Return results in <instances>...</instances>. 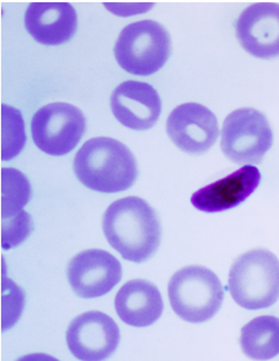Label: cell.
<instances>
[{"label":"cell","instance_id":"cell-1","mask_svg":"<svg viewBox=\"0 0 279 361\" xmlns=\"http://www.w3.org/2000/svg\"><path fill=\"white\" fill-rule=\"evenodd\" d=\"M102 227L108 244L133 263L150 259L161 243L158 214L140 197H125L112 202L103 216Z\"/></svg>","mask_w":279,"mask_h":361},{"label":"cell","instance_id":"cell-2","mask_svg":"<svg viewBox=\"0 0 279 361\" xmlns=\"http://www.w3.org/2000/svg\"><path fill=\"white\" fill-rule=\"evenodd\" d=\"M73 169L84 186L104 194L124 192L139 176L135 154L125 145L108 137L86 141L74 158Z\"/></svg>","mask_w":279,"mask_h":361},{"label":"cell","instance_id":"cell-3","mask_svg":"<svg viewBox=\"0 0 279 361\" xmlns=\"http://www.w3.org/2000/svg\"><path fill=\"white\" fill-rule=\"evenodd\" d=\"M228 290L239 307L261 310L279 300V259L266 248L246 252L231 265Z\"/></svg>","mask_w":279,"mask_h":361},{"label":"cell","instance_id":"cell-4","mask_svg":"<svg viewBox=\"0 0 279 361\" xmlns=\"http://www.w3.org/2000/svg\"><path fill=\"white\" fill-rule=\"evenodd\" d=\"M168 295L179 318L190 324H204L221 310L225 291L219 278L208 267L190 265L172 275Z\"/></svg>","mask_w":279,"mask_h":361},{"label":"cell","instance_id":"cell-5","mask_svg":"<svg viewBox=\"0 0 279 361\" xmlns=\"http://www.w3.org/2000/svg\"><path fill=\"white\" fill-rule=\"evenodd\" d=\"M171 54V37L163 25L145 19L123 28L114 46L116 62L128 73L149 76L163 68Z\"/></svg>","mask_w":279,"mask_h":361},{"label":"cell","instance_id":"cell-6","mask_svg":"<svg viewBox=\"0 0 279 361\" xmlns=\"http://www.w3.org/2000/svg\"><path fill=\"white\" fill-rule=\"evenodd\" d=\"M273 141L274 135L268 120L256 109H238L223 121L221 150L235 164H261Z\"/></svg>","mask_w":279,"mask_h":361},{"label":"cell","instance_id":"cell-7","mask_svg":"<svg viewBox=\"0 0 279 361\" xmlns=\"http://www.w3.org/2000/svg\"><path fill=\"white\" fill-rule=\"evenodd\" d=\"M85 130L83 112L68 103H51L32 116V140L49 156L70 154L81 141Z\"/></svg>","mask_w":279,"mask_h":361},{"label":"cell","instance_id":"cell-8","mask_svg":"<svg viewBox=\"0 0 279 361\" xmlns=\"http://www.w3.org/2000/svg\"><path fill=\"white\" fill-rule=\"evenodd\" d=\"M116 321L101 311H89L76 317L68 326L66 343L70 353L80 360H104L120 343Z\"/></svg>","mask_w":279,"mask_h":361},{"label":"cell","instance_id":"cell-9","mask_svg":"<svg viewBox=\"0 0 279 361\" xmlns=\"http://www.w3.org/2000/svg\"><path fill=\"white\" fill-rule=\"evenodd\" d=\"M121 279V263L104 250L81 252L68 265V283L82 299L103 297L112 291Z\"/></svg>","mask_w":279,"mask_h":361},{"label":"cell","instance_id":"cell-10","mask_svg":"<svg viewBox=\"0 0 279 361\" xmlns=\"http://www.w3.org/2000/svg\"><path fill=\"white\" fill-rule=\"evenodd\" d=\"M167 133L175 146L188 154H204L219 135L218 120L209 109L199 103H185L168 116Z\"/></svg>","mask_w":279,"mask_h":361},{"label":"cell","instance_id":"cell-11","mask_svg":"<svg viewBox=\"0 0 279 361\" xmlns=\"http://www.w3.org/2000/svg\"><path fill=\"white\" fill-rule=\"evenodd\" d=\"M239 43L252 56L271 60L279 56V5L257 3L242 11L236 23Z\"/></svg>","mask_w":279,"mask_h":361},{"label":"cell","instance_id":"cell-12","mask_svg":"<svg viewBox=\"0 0 279 361\" xmlns=\"http://www.w3.org/2000/svg\"><path fill=\"white\" fill-rule=\"evenodd\" d=\"M111 109L122 126L144 131L156 126L161 116L162 102L158 92L150 84L126 81L113 92Z\"/></svg>","mask_w":279,"mask_h":361},{"label":"cell","instance_id":"cell-13","mask_svg":"<svg viewBox=\"0 0 279 361\" xmlns=\"http://www.w3.org/2000/svg\"><path fill=\"white\" fill-rule=\"evenodd\" d=\"M261 181V173L258 168L244 166L225 178L199 189L191 196V204L204 213L229 211L254 194Z\"/></svg>","mask_w":279,"mask_h":361},{"label":"cell","instance_id":"cell-14","mask_svg":"<svg viewBox=\"0 0 279 361\" xmlns=\"http://www.w3.org/2000/svg\"><path fill=\"white\" fill-rule=\"evenodd\" d=\"M25 27L39 44L62 45L75 34L78 15L68 3H32L25 14Z\"/></svg>","mask_w":279,"mask_h":361},{"label":"cell","instance_id":"cell-15","mask_svg":"<svg viewBox=\"0 0 279 361\" xmlns=\"http://www.w3.org/2000/svg\"><path fill=\"white\" fill-rule=\"evenodd\" d=\"M116 311L124 324L137 328L151 326L163 312V299L150 281L137 279L126 282L116 293Z\"/></svg>","mask_w":279,"mask_h":361},{"label":"cell","instance_id":"cell-16","mask_svg":"<svg viewBox=\"0 0 279 361\" xmlns=\"http://www.w3.org/2000/svg\"><path fill=\"white\" fill-rule=\"evenodd\" d=\"M242 353L250 359L268 360L279 355V318L261 316L242 326L239 338Z\"/></svg>","mask_w":279,"mask_h":361},{"label":"cell","instance_id":"cell-17","mask_svg":"<svg viewBox=\"0 0 279 361\" xmlns=\"http://www.w3.org/2000/svg\"><path fill=\"white\" fill-rule=\"evenodd\" d=\"M32 189L28 179L14 168L1 169V219L22 212L30 202Z\"/></svg>","mask_w":279,"mask_h":361},{"label":"cell","instance_id":"cell-18","mask_svg":"<svg viewBox=\"0 0 279 361\" xmlns=\"http://www.w3.org/2000/svg\"><path fill=\"white\" fill-rule=\"evenodd\" d=\"M32 229L30 216L22 211L11 219H1V242L5 250L16 247L28 238Z\"/></svg>","mask_w":279,"mask_h":361}]
</instances>
